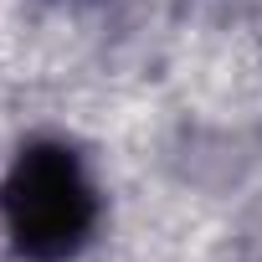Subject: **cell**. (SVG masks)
<instances>
[{"label": "cell", "instance_id": "6da1fadb", "mask_svg": "<svg viewBox=\"0 0 262 262\" xmlns=\"http://www.w3.org/2000/svg\"><path fill=\"white\" fill-rule=\"evenodd\" d=\"M6 226L26 262H67L98 226V190L67 144L36 139L6 175Z\"/></svg>", "mask_w": 262, "mask_h": 262}]
</instances>
